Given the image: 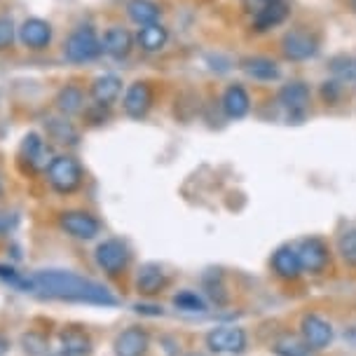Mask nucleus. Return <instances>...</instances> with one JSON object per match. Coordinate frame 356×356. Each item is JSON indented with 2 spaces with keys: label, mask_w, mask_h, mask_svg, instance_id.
I'll return each instance as SVG.
<instances>
[{
  "label": "nucleus",
  "mask_w": 356,
  "mask_h": 356,
  "mask_svg": "<svg viewBox=\"0 0 356 356\" xmlns=\"http://www.w3.org/2000/svg\"><path fill=\"white\" fill-rule=\"evenodd\" d=\"M31 286L35 293L54 298V300L99 305V307H115L118 305V298L104 284L68 270H38L31 275Z\"/></svg>",
  "instance_id": "obj_1"
},
{
  "label": "nucleus",
  "mask_w": 356,
  "mask_h": 356,
  "mask_svg": "<svg viewBox=\"0 0 356 356\" xmlns=\"http://www.w3.org/2000/svg\"><path fill=\"white\" fill-rule=\"evenodd\" d=\"M44 178H47V186L54 193L73 195L75 190H80L85 171H82V164L73 155H56L44 169Z\"/></svg>",
  "instance_id": "obj_2"
},
{
  "label": "nucleus",
  "mask_w": 356,
  "mask_h": 356,
  "mask_svg": "<svg viewBox=\"0 0 356 356\" xmlns=\"http://www.w3.org/2000/svg\"><path fill=\"white\" fill-rule=\"evenodd\" d=\"M101 54V38L92 26H78L63 42V56L71 63H89Z\"/></svg>",
  "instance_id": "obj_3"
},
{
  "label": "nucleus",
  "mask_w": 356,
  "mask_h": 356,
  "mask_svg": "<svg viewBox=\"0 0 356 356\" xmlns=\"http://www.w3.org/2000/svg\"><path fill=\"white\" fill-rule=\"evenodd\" d=\"M94 260H97V265L108 277H118L129 267L131 253H129V246H127L122 239H106V241H101L97 246V251H94Z\"/></svg>",
  "instance_id": "obj_4"
},
{
  "label": "nucleus",
  "mask_w": 356,
  "mask_h": 356,
  "mask_svg": "<svg viewBox=\"0 0 356 356\" xmlns=\"http://www.w3.org/2000/svg\"><path fill=\"white\" fill-rule=\"evenodd\" d=\"M17 164L22 167L24 174H38V171L47 169V145H44V138L40 134L31 131L24 136L17 152Z\"/></svg>",
  "instance_id": "obj_5"
},
{
  "label": "nucleus",
  "mask_w": 356,
  "mask_h": 356,
  "mask_svg": "<svg viewBox=\"0 0 356 356\" xmlns=\"http://www.w3.org/2000/svg\"><path fill=\"white\" fill-rule=\"evenodd\" d=\"M59 227L68 237L89 241L101 232V222L94 218L89 211H80V209H71V211L59 213Z\"/></svg>",
  "instance_id": "obj_6"
},
{
  "label": "nucleus",
  "mask_w": 356,
  "mask_h": 356,
  "mask_svg": "<svg viewBox=\"0 0 356 356\" xmlns=\"http://www.w3.org/2000/svg\"><path fill=\"white\" fill-rule=\"evenodd\" d=\"M17 38L19 42L24 44L31 52H42L52 44V38H54V29L49 22H44L40 17H31V19H24L22 26L17 29Z\"/></svg>",
  "instance_id": "obj_7"
},
{
  "label": "nucleus",
  "mask_w": 356,
  "mask_h": 356,
  "mask_svg": "<svg viewBox=\"0 0 356 356\" xmlns=\"http://www.w3.org/2000/svg\"><path fill=\"white\" fill-rule=\"evenodd\" d=\"M207 347L216 354H239L246 349V330L239 326H218L207 335Z\"/></svg>",
  "instance_id": "obj_8"
},
{
  "label": "nucleus",
  "mask_w": 356,
  "mask_h": 356,
  "mask_svg": "<svg viewBox=\"0 0 356 356\" xmlns=\"http://www.w3.org/2000/svg\"><path fill=\"white\" fill-rule=\"evenodd\" d=\"M122 108L124 113L134 120H141L148 115V111L152 108V87L150 82L145 80H136L127 87L124 99H122Z\"/></svg>",
  "instance_id": "obj_9"
},
{
  "label": "nucleus",
  "mask_w": 356,
  "mask_h": 356,
  "mask_svg": "<svg viewBox=\"0 0 356 356\" xmlns=\"http://www.w3.org/2000/svg\"><path fill=\"white\" fill-rule=\"evenodd\" d=\"M305 345L312 349H323L333 342V326L319 314H307L300 323Z\"/></svg>",
  "instance_id": "obj_10"
},
{
  "label": "nucleus",
  "mask_w": 356,
  "mask_h": 356,
  "mask_svg": "<svg viewBox=\"0 0 356 356\" xmlns=\"http://www.w3.org/2000/svg\"><path fill=\"white\" fill-rule=\"evenodd\" d=\"M316 40L305 31H291L282 38V52L291 61H307L316 54Z\"/></svg>",
  "instance_id": "obj_11"
},
{
  "label": "nucleus",
  "mask_w": 356,
  "mask_h": 356,
  "mask_svg": "<svg viewBox=\"0 0 356 356\" xmlns=\"http://www.w3.org/2000/svg\"><path fill=\"white\" fill-rule=\"evenodd\" d=\"M134 49V35L122 26H111L101 38V52L113 59H127Z\"/></svg>",
  "instance_id": "obj_12"
},
{
  "label": "nucleus",
  "mask_w": 356,
  "mask_h": 356,
  "mask_svg": "<svg viewBox=\"0 0 356 356\" xmlns=\"http://www.w3.org/2000/svg\"><path fill=\"white\" fill-rule=\"evenodd\" d=\"M305 272H321L328 265V249L321 239H305L296 246Z\"/></svg>",
  "instance_id": "obj_13"
},
{
  "label": "nucleus",
  "mask_w": 356,
  "mask_h": 356,
  "mask_svg": "<svg viewBox=\"0 0 356 356\" xmlns=\"http://www.w3.org/2000/svg\"><path fill=\"white\" fill-rule=\"evenodd\" d=\"M59 349L63 356H87L92 352V338L85 328L66 326L59 330Z\"/></svg>",
  "instance_id": "obj_14"
},
{
  "label": "nucleus",
  "mask_w": 356,
  "mask_h": 356,
  "mask_svg": "<svg viewBox=\"0 0 356 356\" xmlns=\"http://www.w3.org/2000/svg\"><path fill=\"white\" fill-rule=\"evenodd\" d=\"M148 333L141 326H129L115 338V356H143L148 352Z\"/></svg>",
  "instance_id": "obj_15"
},
{
  "label": "nucleus",
  "mask_w": 356,
  "mask_h": 356,
  "mask_svg": "<svg viewBox=\"0 0 356 356\" xmlns=\"http://www.w3.org/2000/svg\"><path fill=\"white\" fill-rule=\"evenodd\" d=\"M289 15H291L289 3H284V0H267L263 10H258L256 19H253V29L258 33H265V31L275 26H282L286 19H289Z\"/></svg>",
  "instance_id": "obj_16"
},
{
  "label": "nucleus",
  "mask_w": 356,
  "mask_h": 356,
  "mask_svg": "<svg viewBox=\"0 0 356 356\" xmlns=\"http://www.w3.org/2000/svg\"><path fill=\"white\" fill-rule=\"evenodd\" d=\"M89 94H92V99L97 101V106L108 108V106L115 104V101L120 99V94H122V80L113 73L99 75V78L92 82Z\"/></svg>",
  "instance_id": "obj_17"
},
{
  "label": "nucleus",
  "mask_w": 356,
  "mask_h": 356,
  "mask_svg": "<svg viewBox=\"0 0 356 356\" xmlns=\"http://www.w3.org/2000/svg\"><path fill=\"white\" fill-rule=\"evenodd\" d=\"M167 282H169L167 272L157 263L141 265V270H138V275H136V289H138V293H143V296L160 293L164 286H167Z\"/></svg>",
  "instance_id": "obj_18"
},
{
  "label": "nucleus",
  "mask_w": 356,
  "mask_h": 356,
  "mask_svg": "<svg viewBox=\"0 0 356 356\" xmlns=\"http://www.w3.org/2000/svg\"><path fill=\"white\" fill-rule=\"evenodd\" d=\"M222 111L230 120H241L244 115H249L251 111V97L241 85H230L222 94Z\"/></svg>",
  "instance_id": "obj_19"
},
{
  "label": "nucleus",
  "mask_w": 356,
  "mask_h": 356,
  "mask_svg": "<svg viewBox=\"0 0 356 356\" xmlns=\"http://www.w3.org/2000/svg\"><path fill=\"white\" fill-rule=\"evenodd\" d=\"M272 270L277 272L282 279H296L302 272L300 258H298V249L296 246H279V249L272 253Z\"/></svg>",
  "instance_id": "obj_20"
},
{
  "label": "nucleus",
  "mask_w": 356,
  "mask_h": 356,
  "mask_svg": "<svg viewBox=\"0 0 356 356\" xmlns=\"http://www.w3.org/2000/svg\"><path fill=\"white\" fill-rule=\"evenodd\" d=\"M54 104H56V111H59L63 118L78 115V113H82V108H85V92H82L80 85L68 82L66 87L59 89Z\"/></svg>",
  "instance_id": "obj_21"
},
{
  "label": "nucleus",
  "mask_w": 356,
  "mask_h": 356,
  "mask_svg": "<svg viewBox=\"0 0 356 356\" xmlns=\"http://www.w3.org/2000/svg\"><path fill=\"white\" fill-rule=\"evenodd\" d=\"M279 104L291 113H302L309 106V87L305 82H289L279 89Z\"/></svg>",
  "instance_id": "obj_22"
},
{
  "label": "nucleus",
  "mask_w": 356,
  "mask_h": 356,
  "mask_svg": "<svg viewBox=\"0 0 356 356\" xmlns=\"http://www.w3.org/2000/svg\"><path fill=\"white\" fill-rule=\"evenodd\" d=\"M136 42H138V47L148 54L162 52L169 42V31L164 29L160 22L150 24V26H141V31H138V35H136Z\"/></svg>",
  "instance_id": "obj_23"
},
{
  "label": "nucleus",
  "mask_w": 356,
  "mask_h": 356,
  "mask_svg": "<svg viewBox=\"0 0 356 356\" xmlns=\"http://www.w3.org/2000/svg\"><path fill=\"white\" fill-rule=\"evenodd\" d=\"M44 129H47V136L59 145H78L80 141V131L68 118H49L44 122Z\"/></svg>",
  "instance_id": "obj_24"
},
{
  "label": "nucleus",
  "mask_w": 356,
  "mask_h": 356,
  "mask_svg": "<svg viewBox=\"0 0 356 356\" xmlns=\"http://www.w3.org/2000/svg\"><path fill=\"white\" fill-rule=\"evenodd\" d=\"M241 68H244V73L249 75V78L260 80V82H272L282 75L279 73L277 61L267 59V56H249V59L241 61Z\"/></svg>",
  "instance_id": "obj_25"
},
{
  "label": "nucleus",
  "mask_w": 356,
  "mask_h": 356,
  "mask_svg": "<svg viewBox=\"0 0 356 356\" xmlns=\"http://www.w3.org/2000/svg\"><path fill=\"white\" fill-rule=\"evenodd\" d=\"M127 15L134 24L138 26H150V24H157L162 17V10L157 3L152 0H129L127 3Z\"/></svg>",
  "instance_id": "obj_26"
},
{
  "label": "nucleus",
  "mask_w": 356,
  "mask_h": 356,
  "mask_svg": "<svg viewBox=\"0 0 356 356\" xmlns=\"http://www.w3.org/2000/svg\"><path fill=\"white\" fill-rule=\"evenodd\" d=\"M174 305L181 312H193V314H195V312H204L207 309L204 300H202L195 291H181V293L174 298Z\"/></svg>",
  "instance_id": "obj_27"
},
{
  "label": "nucleus",
  "mask_w": 356,
  "mask_h": 356,
  "mask_svg": "<svg viewBox=\"0 0 356 356\" xmlns=\"http://www.w3.org/2000/svg\"><path fill=\"white\" fill-rule=\"evenodd\" d=\"M333 73L338 75L340 80L347 82H356V59H349V56H335L333 63H330Z\"/></svg>",
  "instance_id": "obj_28"
},
{
  "label": "nucleus",
  "mask_w": 356,
  "mask_h": 356,
  "mask_svg": "<svg viewBox=\"0 0 356 356\" xmlns=\"http://www.w3.org/2000/svg\"><path fill=\"white\" fill-rule=\"evenodd\" d=\"M17 40V26L15 19L8 15H0V52L10 49Z\"/></svg>",
  "instance_id": "obj_29"
},
{
  "label": "nucleus",
  "mask_w": 356,
  "mask_h": 356,
  "mask_svg": "<svg viewBox=\"0 0 356 356\" xmlns=\"http://www.w3.org/2000/svg\"><path fill=\"white\" fill-rule=\"evenodd\" d=\"M22 345H24V352L29 356L47 354V340H44V335H40V333H26L22 338Z\"/></svg>",
  "instance_id": "obj_30"
},
{
  "label": "nucleus",
  "mask_w": 356,
  "mask_h": 356,
  "mask_svg": "<svg viewBox=\"0 0 356 356\" xmlns=\"http://www.w3.org/2000/svg\"><path fill=\"white\" fill-rule=\"evenodd\" d=\"M340 253L345 256L347 260L356 263V230L354 232H347L345 237L340 239Z\"/></svg>",
  "instance_id": "obj_31"
},
{
  "label": "nucleus",
  "mask_w": 356,
  "mask_h": 356,
  "mask_svg": "<svg viewBox=\"0 0 356 356\" xmlns=\"http://www.w3.org/2000/svg\"><path fill=\"white\" fill-rule=\"evenodd\" d=\"M277 352L284 354V356H305V354H307V349L300 347V345H296V342H279Z\"/></svg>",
  "instance_id": "obj_32"
},
{
  "label": "nucleus",
  "mask_w": 356,
  "mask_h": 356,
  "mask_svg": "<svg viewBox=\"0 0 356 356\" xmlns=\"http://www.w3.org/2000/svg\"><path fill=\"white\" fill-rule=\"evenodd\" d=\"M10 227H12V218H10V213L0 211V234H8V232H10Z\"/></svg>",
  "instance_id": "obj_33"
},
{
  "label": "nucleus",
  "mask_w": 356,
  "mask_h": 356,
  "mask_svg": "<svg viewBox=\"0 0 356 356\" xmlns=\"http://www.w3.org/2000/svg\"><path fill=\"white\" fill-rule=\"evenodd\" d=\"M8 349H10V340L5 338L3 333H0V356H5V354H8Z\"/></svg>",
  "instance_id": "obj_34"
},
{
  "label": "nucleus",
  "mask_w": 356,
  "mask_h": 356,
  "mask_svg": "<svg viewBox=\"0 0 356 356\" xmlns=\"http://www.w3.org/2000/svg\"><path fill=\"white\" fill-rule=\"evenodd\" d=\"M0 195H3V178H0Z\"/></svg>",
  "instance_id": "obj_35"
},
{
  "label": "nucleus",
  "mask_w": 356,
  "mask_h": 356,
  "mask_svg": "<svg viewBox=\"0 0 356 356\" xmlns=\"http://www.w3.org/2000/svg\"><path fill=\"white\" fill-rule=\"evenodd\" d=\"M188 356H204V354H197V352H193V354H188Z\"/></svg>",
  "instance_id": "obj_36"
},
{
  "label": "nucleus",
  "mask_w": 356,
  "mask_h": 356,
  "mask_svg": "<svg viewBox=\"0 0 356 356\" xmlns=\"http://www.w3.org/2000/svg\"><path fill=\"white\" fill-rule=\"evenodd\" d=\"M354 8H356V0H354Z\"/></svg>",
  "instance_id": "obj_37"
}]
</instances>
